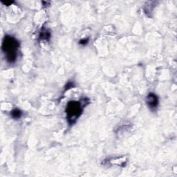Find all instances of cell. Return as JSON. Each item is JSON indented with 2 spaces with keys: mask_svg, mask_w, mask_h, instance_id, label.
I'll return each instance as SVG.
<instances>
[{
  "mask_svg": "<svg viewBox=\"0 0 177 177\" xmlns=\"http://www.w3.org/2000/svg\"><path fill=\"white\" fill-rule=\"evenodd\" d=\"M10 115L13 119H15V120H18L22 116V111H21L20 109H17V108H15V109H12L10 112Z\"/></svg>",
  "mask_w": 177,
  "mask_h": 177,
  "instance_id": "5",
  "label": "cell"
},
{
  "mask_svg": "<svg viewBox=\"0 0 177 177\" xmlns=\"http://www.w3.org/2000/svg\"><path fill=\"white\" fill-rule=\"evenodd\" d=\"M19 47V43L17 39L12 36H5L1 45V49L6 62L9 64H14L17 61Z\"/></svg>",
  "mask_w": 177,
  "mask_h": 177,
  "instance_id": "1",
  "label": "cell"
},
{
  "mask_svg": "<svg viewBox=\"0 0 177 177\" xmlns=\"http://www.w3.org/2000/svg\"><path fill=\"white\" fill-rule=\"evenodd\" d=\"M1 3H2L3 5H6V6H10V5H11L12 3H14V1H1Z\"/></svg>",
  "mask_w": 177,
  "mask_h": 177,
  "instance_id": "7",
  "label": "cell"
},
{
  "mask_svg": "<svg viewBox=\"0 0 177 177\" xmlns=\"http://www.w3.org/2000/svg\"><path fill=\"white\" fill-rule=\"evenodd\" d=\"M84 104H82L80 101L72 100L68 102L66 107V119L70 125L75 123L77 119L82 114L83 111L82 105Z\"/></svg>",
  "mask_w": 177,
  "mask_h": 177,
  "instance_id": "2",
  "label": "cell"
},
{
  "mask_svg": "<svg viewBox=\"0 0 177 177\" xmlns=\"http://www.w3.org/2000/svg\"><path fill=\"white\" fill-rule=\"evenodd\" d=\"M88 41H89V39L88 38H84V39H81L80 41H79V43H80V44L81 45H86L87 44V43L88 42Z\"/></svg>",
  "mask_w": 177,
  "mask_h": 177,
  "instance_id": "6",
  "label": "cell"
},
{
  "mask_svg": "<svg viewBox=\"0 0 177 177\" xmlns=\"http://www.w3.org/2000/svg\"><path fill=\"white\" fill-rule=\"evenodd\" d=\"M50 37V32L46 29H42L39 33V39L40 40H48Z\"/></svg>",
  "mask_w": 177,
  "mask_h": 177,
  "instance_id": "4",
  "label": "cell"
},
{
  "mask_svg": "<svg viewBox=\"0 0 177 177\" xmlns=\"http://www.w3.org/2000/svg\"><path fill=\"white\" fill-rule=\"evenodd\" d=\"M146 102L151 110H155L158 105V97L153 93H149L146 97Z\"/></svg>",
  "mask_w": 177,
  "mask_h": 177,
  "instance_id": "3",
  "label": "cell"
}]
</instances>
